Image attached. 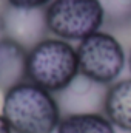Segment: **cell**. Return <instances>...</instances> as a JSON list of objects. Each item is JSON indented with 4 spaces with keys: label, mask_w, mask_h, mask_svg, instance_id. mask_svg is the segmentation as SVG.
<instances>
[{
    "label": "cell",
    "mask_w": 131,
    "mask_h": 133,
    "mask_svg": "<svg viewBox=\"0 0 131 133\" xmlns=\"http://www.w3.org/2000/svg\"><path fill=\"white\" fill-rule=\"evenodd\" d=\"M56 133H119L103 113L62 116Z\"/></svg>",
    "instance_id": "cell-9"
},
{
    "label": "cell",
    "mask_w": 131,
    "mask_h": 133,
    "mask_svg": "<svg viewBox=\"0 0 131 133\" xmlns=\"http://www.w3.org/2000/svg\"><path fill=\"white\" fill-rule=\"evenodd\" d=\"M45 12L49 34L66 42L79 43L105 25L100 0H53Z\"/></svg>",
    "instance_id": "cell-4"
},
{
    "label": "cell",
    "mask_w": 131,
    "mask_h": 133,
    "mask_svg": "<svg viewBox=\"0 0 131 133\" xmlns=\"http://www.w3.org/2000/svg\"><path fill=\"white\" fill-rule=\"evenodd\" d=\"M45 8H19L6 3L0 12V36L8 37L26 50L49 37Z\"/></svg>",
    "instance_id": "cell-5"
},
{
    "label": "cell",
    "mask_w": 131,
    "mask_h": 133,
    "mask_svg": "<svg viewBox=\"0 0 131 133\" xmlns=\"http://www.w3.org/2000/svg\"><path fill=\"white\" fill-rule=\"evenodd\" d=\"M6 2L19 8H46L53 0H6Z\"/></svg>",
    "instance_id": "cell-11"
},
{
    "label": "cell",
    "mask_w": 131,
    "mask_h": 133,
    "mask_svg": "<svg viewBox=\"0 0 131 133\" xmlns=\"http://www.w3.org/2000/svg\"><path fill=\"white\" fill-rule=\"evenodd\" d=\"M108 85L96 82L83 74H77L62 91L56 95L62 116L103 113Z\"/></svg>",
    "instance_id": "cell-6"
},
{
    "label": "cell",
    "mask_w": 131,
    "mask_h": 133,
    "mask_svg": "<svg viewBox=\"0 0 131 133\" xmlns=\"http://www.w3.org/2000/svg\"><path fill=\"white\" fill-rule=\"evenodd\" d=\"M105 12V25L113 30L131 25V0H100Z\"/></svg>",
    "instance_id": "cell-10"
},
{
    "label": "cell",
    "mask_w": 131,
    "mask_h": 133,
    "mask_svg": "<svg viewBox=\"0 0 131 133\" xmlns=\"http://www.w3.org/2000/svg\"><path fill=\"white\" fill-rule=\"evenodd\" d=\"M103 115L117 130L131 133V76L108 85Z\"/></svg>",
    "instance_id": "cell-8"
},
{
    "label": "cell",
    "mask_w": 131,
    "mask_h": 133,
    "mask_svg": "<svg viewBox=\"0 0 131 133\" xmlns=\"http://www.w3.org/2000/svg\"><path fill=\"white\" fill-rule=\"evenodd\" d=\"M28 50L17 42L0 36V91L26 81Z\"/></svg>",
    "instance_id": "cell-7"
},
{
    "label": "cell",
    "mask_w": 131,
    "mask_h": 133,
    "mask_svg": "<svg viewBox=\"0 0 131 133\" xmlns=\"http://www.w3.org/2000/svg\"><path fill=\"white\" fill-rule=\"evenodd\" d=\"M0 133H14L11 125L8 124V121L5 119V116L0 113Z\"/></svg>",
    "instance_id": "cell-12"
},
{
    "label": "cell",
    "mask_w": 131,
    "mask_h": 133,
    "mask_svg": "<svg viewBox=\"0 0 131 133\" xmlns=\"http://www.w3.org/2000/svg\"><path fill=\"white\" fill-rule=\"evenodd\" d=\"M127 68H128V71L131 74V48H130V51L127 53Z\"/></svg>",
    "instance_id": "cell-13"
},
{
    "label": "cell",
    "mask_w": 131,
    "mask_h": 133,
    "mask_svg": "<svg viewBox=\"0 0 131 133\" xmlns=\"http://www.w3.org/2000/svg\"><path fill=\"white\" fill-rule=\"evenodd\" d=\"M76 50L80 74L103 85L119 81L127 68V51L110 31L100 30L85 37L77 43Z\"/></svg>",
    "instance_id": "cell-3"
},
{
    "label": "cell",
    "mask_w": 131,
    "mask_h": 133,
    "mask_svg": "<svg viewBox=\"0 0 131 133\" xmlns=\"http://www.w3.org/2000/svg\"><path fill=\"white\" fill-rule=\"evenodd\" d=\"M77 50L71 42L46 37L28 50L26 81L57 95L79 74Z\"/></svg>",
    "instance_id": "cell-2"
},
{
    "label": "cell",
    "mask_w": 131,
    "mask_h": 133,
    "mask_svg": "<svg viewBox=\"0 0 131 133\" xmlns=\"http://www.w3.org/2000/svg\"><path fill=\"white\" fill-rule=\"evenodd\" d=\"M0 113L14 133H56L62 119L56 95L30 81L3 93Z\"/></svg>",
    "instance_id": "cell-1"
}]
</instances>
